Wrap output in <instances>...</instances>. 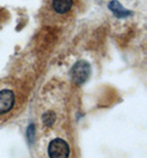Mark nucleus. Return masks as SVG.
<instances>
[{"mask_svg":"<svg viewBox=\"0 0 147 158\" xmlns=\"http://www.w3.org/2000/svg\"><path fill=\"white\" fill-rule=\"evenodd\" d=\"M91 74V66L86 61H79L71 70V77L74 83L83 84L86 82Z\"/></svg>","mask_w":147,"mask_h":158,"instance_id":"1","label":"nucleus"},{"mask_svg":"<svg viewBox=\"0 0 147 158\" xmlns=\"http://www.w3.org/2000/svg\"><path fill=\"white\" fill-rule=\"evenodd\" d=\"M48 153L50 158H68L70 155V147L65 140L55 138L49 144Z\"/></svg>","mask_w":147,"mask_h":158,"instance_id":"2","label":"nucleus"},{"mask_svg":"<svg viewBox=\"0 0 147 158\" xmlns=\"http://www.w3.org/2000/svg\"><path fill=\"white\" fill-rule=\"evenodd\" d=\"M15 104V93L10 90L0 91V114L8 113Z\"/></svg>","mask_w":147,"mask_h":158,"instance_id":"3","label":"nucleus"},{"mask_svg":"<svg viewBox=\"0 0 147 158\" xmlns=\"http://www.w3.org/2000/svg\"><path fill=\"white\" fill-rule=\"evenodd\" d=\"M108 8L111 9V11H112L117 18H124V17H127L131 15V12L127 11L126 9H124L123 6L118 2V1H116V0L111 1L110 5H108Z\"/></svg>","mask_w":147,"mask_h":158,"instance_id":"4","label":"nucleus"},{"mask_svg":"<svg viewBox=\"0 0 147 158\" xmlns=\"http://www.w3.org/2000/svg\"><path fill=\"white\" fill-rule=\"evenodd\" d=\"M72 0H53V8L58 13H66L72 7Z\"/></svg>","mask_w":147,"mask_h":158,"instance_id":"5","label":"nucleus"},{"mask_svg":"<svg viewBox=\"0 0 147 158\" xmlns=\"http://www.w3.org/2000/svg\"><path fill=\"white\" fill-rule=\"evenodd\" d=\"M42 119H43V123H44L45 125L51 126V125L55 122V115L52 113V112H48V113H45L44 115H43Z\"/></svg>","mask_w":147,"mask_h":158,"instance_id":"6","label":"nucleus"},{"mask_svg":"<svg viewBox=\"0 0 147 158\" xmlns=\"http://www.w3.org/2000/svg\"><path fill=\"white\" fill-rule=\"evenodd\" d=\"M33 131H34V126L33 125H30L29 128H28V136H29L30 142L33 140Z\"/></svg>","mask_w":147,"mask_h":158,"instance_id":"7","label":"nucleus"}]
</instances>
